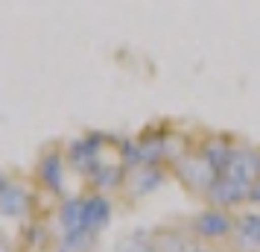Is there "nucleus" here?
<instances>
[{
	"label": "nucleus",
	"mask_w": 260,
	"mask_h": 252,
	"mask_svg": "<svg viewBox=\"0 0 260 252\" xmlns=\"http://www.w3.org/2000/svg\"><path fill=\"white\" fill-rule=\"evenodd\" d=\"M167 167H170V176H176V179L181 182L184 191H190L193 197H199V200L208 193V188L213 185V179L219 176V173L213 170V164L202 156L199 150L181 153V156H178L176 161H170Z\"/></svg>",
	"instance_id": "f257e3e1"
},
{
	"label": "nucleus",
	"mask_w": 260,
	"mask_h": 252,
	"mask_svg": "<svg viewBox=\"0 0 260 252\" xmlns=\"http://www.w3.org/2000/svg\"><path fill=\"white\" fill-rule=\"evenodd\" d=\"M234 214L228 208H216V205H205L202 211L190 217V235L196 238V243L202 246H216V243H228L231 232H234Z\"/></svg>",
	"instance_id": "f03ea898"
},
{
	"label": "nucleus",
	"mask_w": 260,
	"mask_h": 252,
	"mask_svg": "<svg viewBox=\"0 0 260 252\" xmlns=\"http://www.w3.org/2000/svg\"><path fill=\"white\" fill-rule=\"evenodd\" d=\"M202 203L216 205V208H228V211L251 205V182L240 179V176H231V173H219L213 179V185L208 188V193L202 197Z\"/></svg>",
	"instance_id": "7ed1b4c3"
},
{
	"label": "nucleus",
	"mask_w": 260,
	"mask_h": 252,
	"mask_svg": "<svg viewBox=\"0 0 260 252\" xmlns=\"http://www.w3.org/2000/svg\"><path fill=\"white\" fill-rule=\"evenodd\" d=\"M167 176H170L167 164H135V167H126L120 191L126 193L129 200H143V197L158 191L167 182Z\"/></svg>",
	"instance_id": "20e7f679"
},
{
	"label": "nucleus",
	"mask_w": 260,
	"mask_h": 252,
	"mask_svg": "<svg viewBox=\"0 0 260 252\" xmlns=\"http://www.w3.org/2000/svg\"><path fill=\"white\" fill-rule=\"evenodd\" d=\"M103 147H106V138L100 132H88L82 138H73L71 144L64 147V158L79 176H88L91 170L103 161Z\"/></svg>",
	"instance_id": "39448f33"
},
{
	"label": "nucleus",
	"mask_w": 260,
	"mask_h": 252,
	"mask_svg": "<svg viewBox=\"0 0 260 252\" xmlns=\"http://www.w3.org/2000/svg\"><path fill=\"white\" fill-rule=\"evenodd\" d=\"M64 164H68V158H64V153H61L59 147L44 150L36 161L38 185L47 188L50 193H56V197H61V193H64Z\"/></svg>",
	"instance_id": "423d86ee"
},
{
	"label": "nucleus",
	"mask_w": 260,
	"mask_h": 252,
	"mask_svg": "<svg viewBox=\"0 0 260 252\" xmlns=\"http://www.w3.org/2000/svg\"><path fill=\"white\" fill-rule=\"evenodd\" d=\"M228 246L231 252H260V211H237Z\"/></svg>",
	"instance_id": "0eeeda50"
},
{
	"label": "nucleus",
	"mask_w": 260,
	"mask_h": 252,
	"mask_svg": "<svg viewBox=\"0 0 260 252\" xmlns=\"http://www.w3.org/2000/svg\"><path fill=\"white\" fill-rule=\"evenodd\" d=\"M32 211V191L21 179H6L0 185V214L24 220Z\"/></svg>",
	"instance_id": "6e6552de"
},
{
	"label": "nucleus",
	"mask_w": 260,
	"mask_h": 252,
	"mask_svg": "<svg viewBox=\"0 0 260 252\" xmlns=\"http://www.w3.org/2000/svg\"><path fill=\"white\" fill-rule=\"evenodd\" d=\"M222 173H231V176H240V179H246V182H254L260 176V147L246 144V141H234L228 167Z\"/></svg>",
	"instance_id": "1a4fd4ad"
},
{
	"label": "nucleus",
	"mask_w": 260,
	"mask_h": 252,
	"mask_svg": "<svg viewBox=\"0 0 260 252\" xmlns=\"http://www.w3.org/2000/svg\"><path fill=\"white\" fill-rule=\"evenodd\" d=\"M111 214H114V208H111V200L106 193L100 191L82 193V217H85V229L88 232L103 235L108 229V223H111Z\"/></svg>",
	"instance_id": "9d476101"
},
{
	"label": "nucleus",
	"mask_w": 260,
	"mask_h": 252,
	"mask_svg": "<svg viewBox=\"0 0 260 252\" xmlns=\"http://www.w3.org/2000/svg\"><path fill=\"white\" fill-rule=\"evenodd\" d=\"M152 246L155 252H193L199 243L190 235V229L161 226V229H152Z\"/></svg>",
	"instance_id": "9b49d317"
},
{
	"label": "nucleus",
	"mask_w": 260,
	"mask_h": 252,
	"mask_svg": "<svg viewBox=\"0 0 260 252\" xmlns=\"http://www.w3.org/2000/svg\"><path fill=\"white\" fill-rule=\"evenodd\" d=\"M123 176H126V164L123 161H100L85 179L91 185V191H100V193H108V191H117L123 185Z\"/></svg>",
	"instance_id": "f8f14e48"
},
{
	"label": "nucleus",
	"mask_w": 260,
	"mask_h": 252,
	"mask_svg": "<svg viewBox=\"0 0 260 252\" xmlns=\"http://www.w3.org/2000/svg\"><path fill=\"white\" fill-rule=\"evenodd\" d=\"M231 147H234V138H228V135H205L196 144V150L211 161L216 173H222L228 167V158H231Z\"/></svg>",
	"instance_id": "ddd939ff"
},
{
	"label": "nucleus",
	"mask_w": 260,
	"mask_h": 252,
	"mask_svg": "<svg viewBox=\"0 0 260 252\" xmlns=\"http://www.w3.org/2000/svg\"><path fill=\"white\" fill-rule=\"evenodd\" d=\"M61 235H71V232H82L85 229V217H82V197H64L59 203L56 211Z\"/></svg>",
	"instance_id": "4468645a"
},
{
	"label": "nucleus",
	"mask_w": 260,
	"mask_h": 252,
	"mask_svg": "<svg viewBox=\"0 0 260 252\" xmlns=\"http://www.w3.org/2000/svg\"><path fill=\"white\" fill-rule=\"evenodd\" d=\"M96 238H100V235L88 232V229L71 232V235H61V240L56 243V252H91L94 243H96Z\"/></svg>",
	"instance_id": "2eb2a0df"
},
{
	"label": "nucleus",
	"mask_w": 260,
	"mask_h": 252,
	"mask_svg": "<svg viewBox=\"0 0 260 252\" xmlns=\"http://www.w3.org/2000/svg\"><path fill=\"white\" fill-rule=\"evenodd\" d=\"M114 252H155L152 232L135 229V232H129V235H123V238L117 240V249Z\"/></svg>",
	"instance_id": "dca6fc26"
},
{
	"label": "nucleus",
	"mask_w": 260,
	"mask_h": 252,
	"mask_svg": "<svg viewBox=\"0 0 260 252\" xmlns=\"http://www.w3.org/2000/svg\"><path fill=\"white\" fill-rule=\"evenodd\" d=\"M251 205H260V176L251 182Z\"/></svg>",
	"instance_id": "f3484780"
},
{
	"label": "nucleus",
	"mask_w": 260,
	"mask_h": 252,
	"mask_svg": "<svg viewBox=\"0 0 260 252\" xmlns=\"http://www.w3.org/2000/svg\"><path fill=\"white\" fill-rule=\"evenodd\" d=\"M0 252H15V246H12L6 238H3V235H0Z\"/></svg>",
	"instance_id": "a211bd4d"
},
{
	"label": "nucleus",
	"mask_w": 260,
	"mask_h": 252,
	"mask_svg": "<svg viewBox=\"0 0 260 252\" xmlns=\"http://www.w3.org/2000/svg\"><path fill=\"white\" fill-rule=\"evenodd\" d=\"M193 252H216V249H211V246H202V243H199V246H196Z\"/></svg>",
	"instance_id": "6ab92c4d"
},
{
	"label": "nucleus",
	"mask_w": 260,
	"mask_h": 252,
	"mask_svg": "<svg viewBox=\"0 0 260 252\" xmlns=\"http://www.w3.org/2000/svg\"><path fill=\"white\" fill-rule=\"evenodd\" d=\"M9 179V176H6V173H3V170H0V185H3V182Z\"/></svg>",
	"instance_id": "aec40b11"
}]
</instances>
